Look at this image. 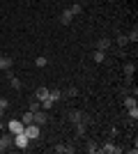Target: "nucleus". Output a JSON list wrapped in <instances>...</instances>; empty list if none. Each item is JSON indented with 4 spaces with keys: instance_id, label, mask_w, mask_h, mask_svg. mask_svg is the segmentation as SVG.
I'll return each instance as SVG.
<instances>
[{
    "instance_id": "1",
    "label": "nucleus",
    "mask_w": 138,
    "mask_h": 154,
    "mask_svg": "<svg viewBox=\"0 0 138 154\" xmlns=\"http://www.w3.org/2000/svg\"><path fill=\"white\" fill-rule=\"evenodd\" d=\"M23 134H26L30 140H37V138L41 136V127H39V124H35V122H30V124H26Z\"/></svg>"
},
{
    "instance_id": "2",
    "label": "nucleus",
    "mask_w": 138,
    "mask_h": 154,
    "mask_svg": "<svg viewBox=\"0 0 138 154\" xmlns=\"http://www.w3.org/2000/svg\"><path fill=\"white\" fill-rule=\"evenodd\" d=\"M14 145V134H9V131H5V134H0V152H5V149H9Z\"/></svg>"
},
{
    "instance_id": "3",
    "label": "nucleus",
    "mask_w": 138,
    "mask_h": 154,
    "mask_svg": "<svg viewBox=\"0 0 138 154\" xmlns=\"http://www.w3.org/2000/svg\"><path fill=\"white\" fill-rule=\"evenodd\" d=\"M5 129L9 131V134H14V136H16V134H23V129H26V124L21 122V120H9Z\"/></svg>"
},
{
    "instance_id": "4",
    "label": "nucleus",
    "mask_w": 138,
    "mask_h": 154,
    "mask_svg": "<svg viewBox=\"0 0 138 154\" xmlns=\"http://www.w3.org/2000/svg\"><path fill=\"white\" fill-rule=\"evenodd\" d=\"M14 147L28 149V147H30V138H28L26 134H16V136H14Z\"/></svg>"
},
{
    "instance_id": "5",
    "label": "nucleus",
    "mask_w": 138,
    "mask_h": 154,
    "mask_svg": "<svg viewBox=\"0 0 138 154\" xmlns=\"http://www.w3.org/2000/svg\"><path fill=\"white\" fill-rule=\"evenodd\" d=\"M99 152H104V154H120V152H122V147H118L113 140H106L104 145L99 147Z\"/></svg>"
},
{
    "instance_id": "6",
    "label": "nucleus",
    "mask_w": 138,
    "mask_h": 154,
    "mask_svg": "<svg viewBox=\"0 0 138 154\" xmlns=\"http://www.w3.org/2000/svg\"><path fill=\"white\" fill-rule=\"evenodd\" d=\"M69 122H90V117L85 115V113H81V110H72V113H69Z\"/></svg>"
},
{
    "instance_id": "7",
    "label": "nucleus",
    "mask_w": 138,
    "mask_h": 154,
    "mask_svg": "<svg viewBox=\"0 0 138 154\" xmlns=\"http://www.w3.org/2000/svg\"><path fill=\"white\" fill-rule=\"evenodd\" d=\"M35 124H39V127H44L46 122H48V115H46L44 110H37V113H35V120H32Z\"/></svg>"
},
{
    "instance_id": "8",
    "label": "nucleus",
    "mask_w": 138,
    "mask_h": 154,
    "mask_svg": "<svg viewBox=\"0 0 138 154\" xmlns=\"http://www.w3.org/2000/svg\"><path fill=\"white\" fill-rule=\"evenodd\" d=\"M53 152H55V154H74V147H72V145H60V143H58V145L53 147Z\"/></svg>"
},
{
    "instance_id": "9",
    "label": "nucleus",
    "mask_w": 138,
    "mask_h": 154,
    "mask_svg": "<svg viewBox=\"0 0 138 154\" xmlns=\"http://www.w3.org/2000/svg\"><path fill=\"white\" fill-rule=\"evenodd\" d=\"M111 39L108 37H101V39H97V51H108V48H111Z\"/></svg>"
},
{
    "instance_id": "10",
    "label": "nucleus",
    "mask_w": 138,
    "mask_h": 154,
    "mask_svg": "<svg viewBox=\"0 0 138 154\" xmlns=\"http://www.w3.org/2000/svg\"><path fill=\"white\" fill-rule=\"evenodd\" d=\"M72 21H74V14L69 12V9H65V12L60 14V23H62V26H69Z\"/></svg>"
},
{
    "instance_id": "11",
    "label": "nucleus",
    "mask_w": 138,
    "mask_h": 154,
    "mask_svg": "<svg viewBox=\"0 0 138 154\" xmlns=\"http://www.w3.org/2000/svg\"><path fill=\"white\" fill-rule=\"evenodd\" d=\"M48 92H51L48 88H37V92H35V97H32V99H37V101H44L46 97H48Z\"/></svg>"
},
{
    "instance_id": "12",
    "label": "nucleus",
    "mask_w": 138,
    "mask_h": 154,
    "mask_svg": "<svg viewBox=\"0 0 138 154\" xmlns=\"http://www.w3.org/2000/svg\"><path fill=\"white\" fill-rule=\"evenodd\" d=\"M12 58H7V55H0V71H5V69H12Z\"/></svg>"
},
{
    "instance_id": "13",
    "label": "nucleus",
    "mask_w": 138,
    "mask_h": 154,
    "mask_svg": "<svg viewBox=\"0 0 138 154\" xmlns=\"http://www.w3.org/2000/svg\"><path fill=\"white\" fill-rule=\"evenodd\" d=\"M124 74H127V78H131L133 74H136V62H127L124 64Z\"/></svg>"
},
{
    "instance_id": "14",
    "label": "nucleus",
    "mask_w": 138,
    "mask_h": 154,
    "mask_svg": "<svg viewBox=\"0 0 138 154\" xmlns=\"http://www.w3.org/2000/svg\"><path fill=\"white\" fill-rule=\"evenodd\" d=\"M131 106H138L136 94H127V97H124V108H131Z\"/></svg>"
},
{
    "instance_id": "15",
    "label": "nucleus",
    "mask_w": 138,
    "mask_h": 154,
    "mask_svg": "<svg viewBox=\"0 0 138 154\" xmlns=\"http://www.w3.org/2000/svg\"><path fill=\"white\" fill-rule=\"evenodd\" d=\"M127 115H129V120H131V122H136V120H138V106L127 108Z\"/></svg>"
},
{
    "instance_id": "16",
    "label": "nucleus",
    "mask_w": 138,
    "mask_h": 154,
    "mask_svg": "<svg viewBox=\"0 0 138 154\" xmlns=\"http://www.w3.org/2000/svg\"><path fill=\"white\" fill-rule=\"evenodd\" d=\"M92 60H94V62L97 64H101L106 60V51H94V55H92Z\"/></svg>"
},
{
    "instance_id": "17",
    "label": "nucleus",
    "mask_w": 138,
    "mask_h": 154,
    "mask_svg": "<svg viewBox=\"0 0 138 154\" xmlns=\"http://www.w3.org/2000/svg\"><path fill=\"white\" fill-rule=\"evenodd\" d=\"M87 131V122H76V136H85Z\"/></svg>"
},
{
    "instance_id": "18",
    "label": "nucleus",
    "mask_w": 138,
    "mask_h": 154,
    "mask_svg": "<svg viewBox=\"0 0 138 154\" xmlns=\"http://www.w3.org/2000/svg\"><path fill=\"white\" fill-rule=\"evenodd\" d=\"M39 103H41V108H44V110H51V108H53V106H55V101H53L51 97H46L44 101H39Z\"/></svg>"
},
{
    "instance_id": "19",
    "label": "nucleus",
    "mask_w": 138,
    "mask_h": 154,
    "mask_svg": "<svg viewBox=\"0 0 138 154\" xmlns=\"http://www.w3.org/2000/svg\"><path fill=\"white\" fill-rule=\"evenodd\" d=\"M127 39H129L131 44H136V42H138V28H136V26H133V28H131V32L127 35Z\"/></svg>"
},
{
    "instance_id": "20",
    "label": "nucleus",
    "mask_w": 138,
    "mask_h": 154,
    "mask_svg": "<svg viewBox=\"0 0 138 154\" xmlns=\"http://www.w3.org/2000/svg\"><path fill=\"white\" fill-rule=\"evenodd\" d=\"M32 120H35V113H32V110H28V113H23V117H21V122H23V124H30Z\"/></svg>"
},
{
    "instance_id": "21",
    "label": "nucleus",
    "mask_w": 138,
    "mask_h": 154,
    "mask_svg": "<svg viewBox=\"0 0 138 154\" xmlns=\"http://www.w3.org/2000/svg\"><path fill=\"white\" fill-rule=\"evenodd\" d=\"M115 42H118V46H122V48H124V46L129 44V39H127V35H122V32H120L118 37H115Z\"/></svg>"
},
{
    "instance_id": "22",
    "label": "nucleus",
    "mask_w": 138,
    "mask_h": 154,
    "mask_svg": "<svg viewBox=\"0 0 138 154\" xmlns=\"http://www.w3.org/2000/svg\"><path fill=\"white\" fill-rule=\"evenodd\" d=\"M69 12H72L74 16H78V14L83 12V5H81V2H76V5H72V7H69Z\"/></svg>"
},
{
    "instance_id": "23",
    "label": "nucleus",
    "mask_w": 138,
    "mask_h": 154,
    "mask_svg": "<svg viewBox=\"0 0 138 154\" xmlns=\"http://www.w3.org/2000/svg\"><path fill=\"white\" fill-rule=\"evenodd\" d=\"M48 97H51L53 101L58 103V101H60V99H62V92H60V90H51V92H48Z\"/></svg>"
},
{
    "instance_id": "24",
    "label": "nucleus",
    "mask_w": 138,
    "mask_h": 154,
    "mask_svg": "<svg viewBox=\"0 0 138 154\" xmlns=\"http://www.w3.org/2000/svg\"><path fill=\"white\" fill-rule=\"evenodd\" d=\"M9 85H12L14 90H21V88H23V83H21V81H19L16 76H14V78H9Z\"/></svg>"
},
{
    "instance_id": "25",
    "label": "nucleus",
    "mask_w": 138,
    "mask_h": 154,
    "mask_svg": "<svg viewBox=\"0 0 138 154\" xmlns=\"http://www.w3.org/2000/svg\"><path fill=\"white\" fill-rule=\"evenodd\" d=\"M87 152H90V154H94V152H99V145H97V143H94V140H90V143H87Z\"/></svg>"
},
{
    "instance_id": "26",
    "label": "nucleus",
    "mask_w": 138,
    "mask_h": 154,
    "mask_svg": "<svg viewBox=\"0 0 138 154\" xmlns=\"http://www.w3.org/2000/svg\"><path fill=\"white\" fill-rule=\"evenodd\" d=\"M35 64H37V67H39V69H44L46 64H48V60H46V58H44V55H39V58L35 60Z\"/></svg>"
},
{
    "instance_id": "27",
    "label": "nucleus",
    "mask_w": 138,
    "mask_h": 154,
    "mask_svg": "<svg viewBox=\"0 0 138 154\" xmlns=\"http://www.w3.org/2000/svg\"><path fill=\"white\" fill-rule=\"evenodd\" d=\"M30 110H32V113H37V110H41V103L37 101V99H32V101H30Z\"/></svg>"
},
{
    "instance_id": "28",
    "label": "nucleus",
    "mask_w": 138,
    "mask_h": 154,
    "mask_svg": "<svg viewBox=\"0 0 138 154\" xmlns=\"http://www.w3.org/2000/svg\"><path fill=\"white\" fill-rule=\"evenodd\" d=\"M65 94H67V97H78V88H67Z\"/></svg>"
},
{
    "instance_id": "29",
    "label": "nucleus",
    "mask_w": 138,
    "mask_h": 154,
    "mask_svg": "<svg viewBox=\"0 0 138 154\" xmlns=\"http://www.w3.org/2000/svg\"><path fill=\"white\" fill-rule=\"evenodd\" d=\"M7 106H9V101H7L5 97H0V108H2V110H7Z\"/></svg>"
},
{
    "instance_id": "30",
    "label": "nucleus",
    "mask_w": 138,
    "mask_h": 154,
    "mask_svg": "<svg viewBox=\"0 0 138 154\" xmlns=\"http://www.w3.org/2000/svg\"><path fill=\"white\" fill-rule=\"evenodd\" d=\"M14 76H16V74H14L12 69H5V78H7V81H9V78H14Z\"/></svg>"
},
{
    "instance_id": "31",
    "label": "nucleus",
    "mask_w": 138,
    "mask_h": 154,
    "mask_svg": "<svg viewBox=\"0 0 138 154\" xmlns=\"http://www.w3.org/2000/svg\"><path fill=\"white\" fill-rule=\"evenodd\" d=\"M2 115H5V110H2V108H0V117H2Z\"/></svg>"
}]
</instances>
